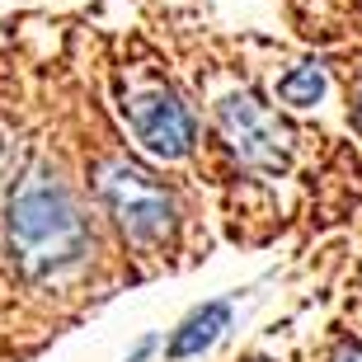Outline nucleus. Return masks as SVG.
Masks as SVG:
<instances>
[{
    "mask_svg": "<svg viewBox=\"0 0 362 362\" xmlns=\"http://www.w3.org/2000/svg\"><path fill=\"white\" fill-rule=\"evenodd\" d=\"M10 255L24 278H57L71 273L90 255V221L81 202L52 170H28L5 207Z\"/></svg>",
    "mask_w": 362,
    "mask_h": 362,
    "instance_id": "nucleus-1",
    "label": "nucleus"
},
{
    "mask_svg": "<svg viewBox=\"0 0 362 362\" xmlns=\"http://www.w3.org/2000/svg\"><path fill=\"white\" fill-rule=\"evenodd\" d=\"M94 184H99V198H104L108 212L118 216L127 240H136V245L170 240V230H175V198L165 193L160 179H151L132 160H108V165H99Z\"/></svg>",
    "mask_w": 362,
    "mask_h": 362,
    "instance_id": "nucleus-2",
    "label": "nucleus"
},
{
    "mask_svg": "<svg viewBox=\"0 0 362 362\" xmlns=\"http://www.w3.org/2000/svg\"><path fill=\"white\" fill-rule=\"evenodd\" d=\"M216 127H221L230 156H235L245 170L269 175V179L292 170V136L273 118V108L259 104L250 90H235L216 104Z\"/></svg>",
    "mask_w": 362,
    "mask_h": 362,
    "instance_id": "nucleus-3",
    "label": "nucleus"
},
{
    "mask_svg": "<svg viewBox=\"0 0 362 362\" xmlns=\"http://www.w3.org/2000/svg\"><path fill=\"white\" fill-rule=\"evenodd\" d=\"M127 127L151 156H160V160H184L188 151H193V113L179 104L175 90H165V85H146V90H132L127 94Z\"/></svg>",
    "mask_w": 362,
    "mask_h": 362,
    "instance_id": "nucleus-4",
    "label": "nucleus"
},
{
    "mask_svg": "<svg viewBox=\"0 0 362 362\" xmlns=\"http://www.w3.org/2000/svg\"><path fill=\"white\" fill-rule=\"evenodd\" d=\"M226 325H230V306L226 301H207V306H198L175 329V339H170V358H198V353H207L216 339H221Z\"/></svg>",
    "mask_w": 362,
    "mask_h": 362,
    "instance_id": "nucleus-5",
    "label": "nucleus"
},
{
    "mask_svg": "<svg viewBox=\"0 0 362 362\" xmlns=\"http://www.w3.org/2000/svg\"><path fill=\"white\" fill-rule=\"evenodd\" d=\"M325 66L320 62H301L296 71H287L278 81V99L282 104H292V108H310V104H320V94H325Z\"/></svg>",
    "mask_w": 362,
    "mask_h": 362,
    "instance_id": "nucleus-6",
    "label": "nucleus"
},
{
    "mask_svg": "<svg viewBox=\"0 0 362 362\" xmlns=\"http://www.w3.org/2000/svg\"><path fill=\"white\" fill-rule=\"evenodd\" d=\"M334 362H362V344H353V339H344L334 349Z\"/></svg>",
    "mask_w": 362,
    "mask_h": 362,
    "instance_id": "nucleus-7",
    "label": "nucleus"
},
{
    "mask_svg": "<svg viewBox=\"0 0 362 362\" xmlns=\"http://www.w3.org/2000/svg\"><path fill=\"white\" fill-rule=\"evenodd\" d=\"M353 122H358V132H362V81H358V94H353Z\"/></svg>",
    "mask_w": 362,
    "mask_h": 362,
    "instance_id": "nucleus-8",
    "label": "nucleus"
},
{
    "mask_svg": "<svg viewBox=\"0 0 362 362\" xmlns=\"http://www.w3.org/2000/svg\"><path fill=\"white\" fill-rule=\"evenodd\" d=\"M250 362H269V358H250Z\"/></svg>",
    "mask_w": 362,
    "mask_h": 362,
    "instance_id": "nucleus-9",
    "label": "nucleus"
}]
</instances>
